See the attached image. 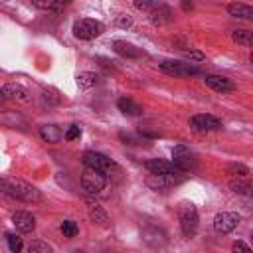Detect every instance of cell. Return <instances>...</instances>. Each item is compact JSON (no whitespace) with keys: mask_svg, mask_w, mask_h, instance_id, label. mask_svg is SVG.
<instances>
[{"mask_svg":"<svg viewBox=\"0 0 253 253\" xmlns=\"http://www.w3.org/2000/svg\"><path fill=\"white\" fill-rule=\"evenodd\" d=\"M81 162H83L87 168L101 172L103 176H111L113 172H117V170H119V168H117V164H115L109 156H105V154H101V152H93V150L83 152Z\"/></svg>","mask_w":253,"mask_h":253,"instance_id":"cell-3","label":"cell"},{"mask_svg":"<svg viewBox=\"0 0 253 253\" xmlns=\"http://www.w3.org/2000/svg\"><path fill=\"white\" fill-rule=\"evenodd\" d=\"M12 223L16 225L18 231L30 233V231H34V227H36V217H34L30 211H16V213L12 215Z\"/></svg>","mask_w":253,"mask_h":253,"instance_id":"cell-15","label":"cell"},{"mask_svg":"<svg viewBox=\"0 0 253 253\" xmlns=\"http://www.w3.org/2000/svg\"><path fill=\"white\" fill-rule=\"evenodd\" d=\"M231 251L233 253H253L251 249H249V245L245 243V241H233V245H231Z\"/></svg>","mask_w":253,"mask_h":253,"instance_id":"cell-34","label":"cell"},{"mask_svg":"<svg viewBox=\"0 0 253 253\" xmlns=\"http://www.w3.org/2000/svg\"><path fill=\"white\" fill-rule=\"evenodd\" d=\"M79 136H81V128H79L77 125H71V126L65 130V134H63L65 140H75V138H79Z\"/></svg>","mask_w":253,"mask_h":253,"instance_id":"cell-33","label":"cell"},{"mask_svg":"<svg viewBox=\"0 0 253 253\" xmlns=\"http://www.w3.org/2000/svg\"><path fill=\"white\" fill-rule=\"evenodd\" d=\"M75 81H77V85H79L81 89H89V87L99 85V83H101V77H99L97 73H93V71H83V73H79V75L75 77Z\"/></svg>","mask_w":253,"mask_h":253,"instance_id":"cell-22","label":"cell"},{"mask_svg":"<svg viewBox=\"0 0 253 253\" xmlns=\"http://www.w3.org/2000/svg\"><path fill=\"white\" fill-rule=\"evenodd\" d=\"M231 38H233V42H237V43H241L245 47H249L253 43V38H251V32L249 30H235L231 34Z\"/></svg>","mask_w":253,"mask_h":253,"instance_id":"cell-26","label":"cell"},{"mask_svg":"<svg viewBox=\"0 0 253 253\" xmlns=\"http://www.w3.org/2000/svg\"><path fill=\"white\" fill-rule=\"evenodd\" d=\"M142 241H144L146 245L158 249V247H164L168 239H166V233H164L162 229H158V227H146V229L142 231Z\"/></svg>","mask_w":253,"mask_h":253,"instance_id":"cell-16","label":"cell"},{"mask_svg":"<svg viewBox=\"0 0 253 253\" xmlns=\"http://www.w3.org/2000/svg\"><path fill=\"white\" fill-rule=\"evenodd\" d=\"M190 126L194 130H198V132H210V130H219L221 128V121L217 117H213V115L202 113V115H194L190 119Z\"/></svg>","mask_w":253,"mask_h":253,"instance_id":"cell-11","label":"cell"},{"mask_svg":"<svg viewBox=\"0 0 253 253\" xmlns=\"http://www.w3.org/2000/svg\"><path fill=\"white\" fill-rule=\"evenodd\" d=\"M132 24V18L128 16V14H121L119 18H117V26H121V28H128Z\"/></svg>","mask_w":253,"mask_h":253,"instance_id":"cell-35","label":"cell"},{"mask_svg":"<svg viewBox=\"0 0 253 253\" xmlns=\"http://www.w3.org/2000/svg\"><path fill=\"white\" fill-rule=\"evenodd\" d=\"M160 69L168 75H176V77H190V75H198L200 67L188 61H178V59H164L162 63H158Z\"/></svg>","mask_w":253,"mask_h":253,"instance_id":"cell-6","label":"cell"},{"mask_svg":"<svg viewBox=\"0 0 253 253\" xmlns=\"http://www.w3.org/2000/svg\"><path fill=\"white\" fill-rule=\"evenodd\" d=\"M61 233L65 235V237H75L77 233H79V227H77V223L75 221H71V219H65L63 223H61Z\"/></svg>","mask_w":253,"mask_h":253,"instance_id":"cell-30","label":"cell"},{"mask_svg":"<svg viewBox=\"0 0 253 253\" xmlns=\"http://www.w3.org/2000/svg\"><path fill=\"white\" fill-rule=\"evenodd\" d=\"M184 178H186V174H182V172L168 174V176L148 174V176H146V186L152 188V190H164V188H170V186H176V184L184 182Z\"/></svg>","mask_w":253,"mask_h":253,"instance_id":"cell-10","label":"cell"},{"mask_svg":"<svg viewBox=\"0 0 253 253\" xmlns=\"http://www.w3.org/2000/svg\"><path fill=\"white\" fill-rule=\"evenodd\" d=\"M134 6H136V8H140V10H150V8L154 6V2H148V0H136V2H134Z\"/></svg>","mask_w":253,"mask_h":253,"instance_id":"cell-36","label":"cell"},{"mask_svg":"<svg viewBox=\"0 0 253 253\" xmlns=\"http://www.w3.org/2000/svg\"><path fill=\"white\" fill-rule=\"evenodd\" d=\"M227 174H231L233 178H249V168L245 164H229Z\"/></svg>","mask_w":253,"mask_h":253,"instance_id":"cell-29","label":"cell"},{"mask_svg":"<svg viewBox=\"0 0 253 253\" xmlns=\"http://www.w3.org/2000/svg\"><path fill=\"white\" fill-rule=\"evenodd\" d=\"M103 24L93 18H81L73 22V36L77 40H93L103 34Z\"/></svg>","mask_w":253,"mask_h":253,"instance_id":"cell-5","label":"cell"},{"mask_svg":"<svg viewBox=\"0 0 253 253\" xmlns=\"http://www.w3.org/2000/svg\"><path fill=\"white\" fill-rule=\"evenodd\" d=\"M32 95L26 87L18 83H6L0 87V101H18V103H30Z\"/></svg>","mask_w":253,"mask_h":253,"instance_id":"cell-8","label":"cell"},{"mask_svg":"<svg viewBox=\"0 0 253 253\" xmlns=\"http://www.w3.org/2000/svg\"><path fill=\"white\" fill-rule=\"evenodd\" d=\"M178 219H180V229L184 233V237H192L198 231V210L192 202H182L178 206Z\"/></svg>","mask_w":253,"mask_h":253,"instance_id":"cell-2","label":"cell"},{"mask_svg":"<svg viewBox=\"0 0 253 253\" xmlns=\"http://www.w3.org/2000/svg\"><path fill=\"white\" fill-rule=\"evenodd\" d=\"M184 57L188 59V63H200V61L206 59V55L202 51H198V49H186L184 51Z\"/></svg>","mask_w":253,"mask_h":253,"instance_id":"cell-31","label":"cell"},{"mask_svg":"<svg viewBox=\"0 0 253 253\" xmlns=\"http://www.w3.org/2000/svg\"><path fill=\"white\" fill-rule=\"evenodd\" d=\"M28 253H53V249H51V245H47L45 241L36 239V241H32V243L28 245Z\"/></svg>","mask_w":253,"mask_h":253,"instance_id":"cell-28","label":"cell"},{"mask_svg":"<svg viewBox=\"0 0 253 253\" xmlns=\"http://www.w3.org/2000/svg\"><path fill=\"white\" fill-rule=\"evenodd\" d=\"M172 158H174L172 164H174L176 170L182 172V174H190V172H194V170L198 168V158H196V154H194L188 146H184V144L174 146Z\"/></svg>","mask_w":253,"mask_h":253,"instance_id":"cell-4","label":"cell"},{"mask_svg":"<svg viewBox=\"0 0 253 253\" xmlns=\"http://www.w3.org/2000/svg\"><path fill=\"white\" fill-rule=\"evenodd\" d=\"M117 107H119V111H121L123 115H128V117H138V115H142V107H140L138 103H134L132 99H128V97H121V99L117 101Z\"/></svg>","mask_w":253,"mask_h":253,"instance_id":"cell-20","label":"cell"},{"mask_svg":"<svg viewBox=\"0 0 253 253\" xmlns=\"http://www.w3.org/2000/svg\"><path fill=\"white\" fill-rule=\"evenodd\" d=\"M150 14V22L156 24V26H162V24H168L172 20V12L166 4H160V2H154V6L148 10Z\"/></svg>","mask_w":253,"mask_h":253,"instance_id":"cell-17","label":"cell"},{"mask_svg":"<svg viewBox=\"0 0 253 253\" xmlns=\"http://www.w3.org/2000/svg\"><path fill=\"white\" fill-rule=\"evenodd\" d=\"M6 243H8V247H10V251H12V253H20V251H22V247H24L22 237H20V235H16V233H12V231H6Z\"/></svg>","mask_w":253,"mask_h":253,"instance_id":"cell-27","label":"cell"},{"mask_svg":"<svg viewBox=\"0 0 253 253\" xmlns=\"http://www.w3.org/2000/svg\"><path fill=\"white\" fill-rule=\"evenodd\" d=\"M0 123H2V125H6V126H10V128H16V125H18V123L26 125V121H24L20 115H16L14 111H8V113L0 115Z\"/></svg>","mask_w":253,"mask_h":253,"instance_id":"cell-25","label":"cell"},{"mask_svg":"<svg viewBox=\"0 0 253 253\" xmlns=\"http://www.w3.org/2000/svg\"><path fill=\"white\" fill-rule=\"evenodd\" d=\"M204 81H206V85L210 89H213L217 93H227V91H233L235 89L233 81L227 79V77H223V75H206Z\"/></svg>","mask_w":253,"mask_h":253,"instance_id":"cell-14","label":"cell"},{"mask_svg":"<svg viewBox=\"0 0 253 253\" xmlns=\"http://www.w3.org/2000/svg\"><path fill=\"white\" fill-rule=\"evenodd\" d=\"M229 188H231L235 194L251 196V182H249V178H231V180H229Z\"/></svg>","mask_w":253,"mask_h":253,"instance_id":"cell-24","label":"cell"},{"mask_svg":"<svg viewBox=\"0 0 253 253\" xmlns=\"http://www.w3.org/2000/svg\"><path fill=\"white\" fill-rule=\"evenodd\" d=\"M40 136L49 144H57L63 138V132L57 125H43V126H40Z\"/></svg>","mask_w":253,"mask_h":253,"instance_id":"cell-19","label":"cell"},{"mask_svg":"<svg viewBox=\"0 0 253 253\" xmlns=\"http://www.w3.org/2000/svg\"><path fill=\"white\" fill-rule=\"evenodd\" d=\"M73 253H83V251H73Z\"/></svg>","mask_w":253,"mask_h":253,"instance_id":"cell-38","label":"cell"},{"mask_svg":"<svg viewBox=\"0 0 253 253\" xmlns=\"http://www.w3.org/2000/svg\"><path fill=\"white\" fill-rule=\"evenodd\" d=\"M239 221H241L239 213H235V211H221V213H217L213 217V229L217 233L225 235V233H231L239 225Z\"/></svg>","mask_w":253,"mask_h":253,"instance_id":"cell-9","label":"cell"},{"mask_svg":"<svg viewBox=\"0 0 253 253\" xmlns=\"http://www.w3.org/2000/svg\"><path fill=\"white\" fill-rule=\"evenodd\" d=\"M121 140H125V144H140V142H146V138L138 132V134H126V132H121Z\"/></svg>","mask_w":253,"mask_h":253,"instance_id":"cell-32","label":"cell"},{"mask_svg":"<svg viewBox=\"0 0 253 253\" xmlns=\"http://www.w3.org/2000/svg\"><path fill=\"white\" fill-rule=\"evenodd\" d=\"M146 168L150 174H156V176H168V174H176V166L170 162V160H162V158H152L146 162Z\"/></svg>","mask_w":253,"mask_h":253,"instance_id":"cell-13","label":"cell"},{"mask_svg":"<svg viewBox=\"0 0 253 253\" xmlns=\"http://www.w3.org/2000/svg\"><path fill=\"white\" fill-rule=\"evenodd\" d=\"M105 186H107V176H103V174L97 172V170L85 168V172L81 174V188L85 190V194L95 196V194H99L101 190H105Z\"/></svg>","mask_w":253,"mask_h":253,"instance_id":"cell-7","label":"cell"},{"mask_svg":"<svg viewBox=\"0 0 253 253\" xmlns=\"http://www.w3.org/2000/svg\"><path fill=\"white\" fill-rule=\"evenodd\" d=\"M227 12H229V16L241 18V20H251L253 18V8L249 4H229Z\"/></svg>","mask_w":253,"mask_h":253,"instance_id":"cell-21","label":"cell"},{"mask_svg":"<svg viewBox=\"0 0 253 253\" xmlns=\"http://www.w3.org/2000/svg\"><path fill=\"white\" fill-rule=\"evenodd\" d=\"M6 192V184H4V178H0V194Z\"/></svg>","mask_w":253,"mask_h":253,"instance_id":"cell-37","label":"cell"},{"mask_svg":"<svg viewBox=\"0 0 253 253\" xmlns=\"http://www.w3.org/2000/svg\"><path fill=\"white\" fill-rule=\"evenodd\" d=\"M4 184H6L4 196H10V198L26 202V204H38V202L43 200L42 192L36 186L28 184V182H24L20 178H4Z\"/></svg>","mask_w":253,"mask_h":253,"instance_id":"cell-1","label":"cell"},{"mask_svg":"<svg viewBox=\"0 0 253 253\" xmlns=\"http://www.w3.org/2000/svg\"><path fill=\"white\" fill-rule=\"evenodd\" d=\"M32 4H34L36 8L47 10V12H61V10L67 6V2H63V0H34Z\"/></svg>","mask_w":253,"mask_h":253,"instance_id":"cell-23","label":"cell"},{"mask_svg":"<svg viewBox=\"0 0 253 253\" xmlns=\"http://www.w3.org/2000/svg\"><path fill=\"white\" fill-rule=\"evenodd\" d=\"M85 208H87V213H89V217H91L93 223L103 225V227H109V215H107V211L103 210V206H99L95 200L87 198V200H85Z\"/></svg>","mask_w":253,"mask_h":253,"instance_id":"cell-12","label":"cell"},{"mask_svg":"<svg viewBox=\"0 0 253 253\" xmlns=\"http://www.w3.org/2000/svg\"><path fill=\"white\" fill-rule=\"evenodd\" d=\"M113 49H115L119 55H123V57H140V55H142V51H140L136 45H132V43H128V42H125V40H115V42H113Z\"/></svg>","mask_w":253,"mask_h":253,"instance_id":"cell-18","label":"cell"}]
</instances>
